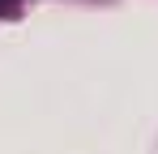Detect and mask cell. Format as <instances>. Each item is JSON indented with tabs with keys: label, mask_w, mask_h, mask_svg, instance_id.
<instances>
[]
</instances>
